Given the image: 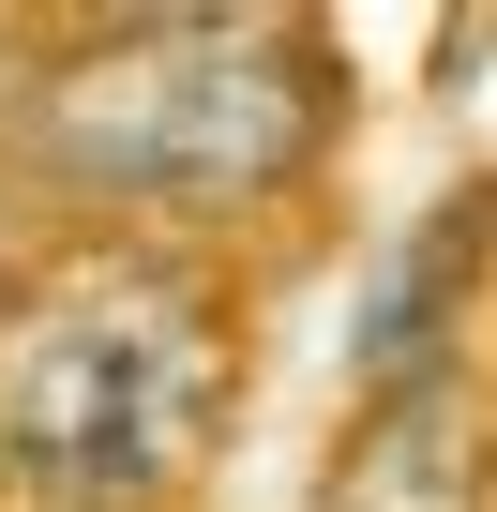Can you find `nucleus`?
<instances>
[{
    "label": "nucleus",
    "mask_w": 497,
    "mask_h": 512,
    "mask_svg": "<svg viewBox=\"0 0 497 512\" xmlns=\"http://www.w3.org/2000/svg\"><path fill=\"white\" fill-rule=\"evenodd\" d=\"M226 407V317L166 256H61L0 317V482L31 512H136Z\"/></svg>",
    "instance_id": "2"
},
{
    "label": "nucleus",
    "mask_w": 497,
    "mask_h": 512,
    "mask_svg": "<svg viewBox=\"0 0 497 512\" xmlns=\"http://www.w3.org/2000/svg\"><path fill=\"white\" fill-rule=\"evenodd\" d=\"M16 136L91 211L211 226V211H257L317 166L332 46L302 16H121V31H76L16 91Z\"/></svg>",
    "instance_id": "1"
},
{
    "label": "nucleus",
    "mask_w": 497,
    "mask_h": 512,
    "mask_svg": "<svg viewBox=\"0 0 497 512\" xmlns=\"http://www.w3.org/2000/svg\"><path fill=\"white\" fill-rule=\"evenodd\" d=\"M317 512H482V407H467L452 377L377 392V407L347 422V452H332Z\"/></svg>",
    "instance_id": "3"
}]
</instances>
